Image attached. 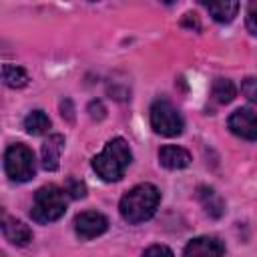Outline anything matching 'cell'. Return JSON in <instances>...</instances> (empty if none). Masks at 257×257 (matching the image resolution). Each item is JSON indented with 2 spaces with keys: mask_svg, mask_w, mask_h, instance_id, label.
Masks as SVG:
<instances>
[{
  "mask_svg": "<svg viewBox=\"0 0 257 257\" xmlns=\"http://www.w3.org/2000/svg\"><path fill=\"white\" fill-rule=\"evenodd\" d=\"M159 203H161L159 189L151 183H143L122 195V199L118 203V213L126 223L137 225V223L151 219L155 215Z\"/></svg>",
  "mask_w": 257,
  "mask_h": 257,
  "instance_id": "obj_1",
  "label": "cell"
},
{
  "mask_svg": "<svg viewBox=\"0 0 257 257\" xmlns=\"http://www.w3.org/2000/svg\"><path fill=\"white\" fill-rule=\"evenodd\" d=\"M131 161H133V153H131L126 141L116 137V139H110L104 145V149L92 159V171L102 181L114 183V181L122 179Z\"/></svg>",
  "mask_w": 257,
  "mask_h": 257,
  "instance_id": "obj_2",
  "label": "cell"
},
{
  "mask_svg": "<svg viewBox=\"0 0 257 257\" xmlns=\"http://www.w3.org/2000/svg\"><path fill=\"white\" fill-rule=\"evenodd\" d=\"M66 211V191L56 185H44L34 193L30 217L36 223H52Z\"/></svg>",
  "mask_w": 257,
  "mask_h": 257,
  "instance_id": "obj_3",
  "label": "cell"
},
{
  "mask_svg": "<svg viewBox=\"0 0 257 257\" xmlns=\"http://www.w3.org/2000/svg\"><path fill=\"white\" fill-rule=\"evenodd\" d=\"M4 171L6 175L16 181V183H26L36 175V161H34V153L22 145H10L4 153Z\"/></svg>",
  "mask_w": 257,
  "mask_h": 257,
  "instance_id": "obj_4",
  "label": "cell"
},
{
  "mask_svg": "<svg viewBox=\"0 0 257 257\" xmlns=\"http://www.w3.org/2000/svg\"><path fill=\"white\" fill-rule=\"evenodd\" d=\"M151 126L155 133L163 137H179L185 128V120L181 112L167 100V98H157L151 104Z\"/></svg>",
  "mask_w": 257,
  "mask_h": 257,
  "instance_id": "obj_5",
  "label": "cell"
},
{
  "mask_svg": "<svg viewBox=\"0 0 257 257\" xmlns=\"http://www.w3.org/2000/svg\"><path fill=\"white\" fill-rule=\"evenodd\" d=\"M227 126L233 135L245 141H257V112L251 108H237L227 118Z\"/></svg>",
  "mask_w": 257,
  "mask_h": 257,
  "instance_id": "obj_6",
  "label": "cell"
},
{
  "mask_svg": "<svg viewBox=\"0 0 257 257\" xmlns=\"http://www.w3.org/2000/svg\"><path fill=\"white\" fill-rule=\"evenodd\" d=\"M108 229V219L96 211H84L74 217V231L80 239H94Z\"/></svg>",
  "mask_w": 257,
  "mask_h": 257,
  "instance_id": "obj_7",
  "label": "cell"
},
{
  "mask_svg": "<svg viewBox=\"0 0 257 257\" xmlns=\"http://www.w3.org/2000/svg\"><path fill=\"white\" fill-rule=\"evenodd\" d=\"M2 233H4V239L12 245H18V247H24L32 241V231L28 225H24L22 221L14 219V217H8V215H2Z\"/></svg>",
  "mask_w": 257,
  "mask_h": 257,
  "instance_id": "obj_8",
  "label": "cell"
},
{
  "mask_svg": "<svg viewBox=\"0 0 257 257\" xmlns=\"http://www.w3.org/2000/svg\"><path fill=\"white\" fill-rule=\"evenodd\" d=\"M209 16L219 24H229L239 10V0H199Z\"/></svg>",
  "mask_w": 257,
  "mask_h": 257,
  "instance_id": "obj_9",
  "label": "cell"
},
{
  "mask_svg": "<svg viewBox=\"0 0 257 257\" xmlns=\"http://www.w3.org/2000/svg\"><path fill=\"white\" fill-rule=\"evenodd\" d=\"M64 149V137L62 135H50L40 149V159H42V169L46 171H56L60 165V153Z\"/></svg>",
  "mask_w": 257,
  "mask_h": 257,
  "instance_id": "obj_10",
  "label": "cell"
},
{
  "mask_svg": "<svg viewBox=\"0 0 257 257\" xmlns=\"http://www.w3.org/2000/svg\"><path fill=\"white\" fill-rule=\"evenodd\" d=\"M197 199H199L201 207L205 209V213H207L211 219L223 217V213H225V201L221 199V195H219L213 187L199 185V187H197Z\"/></svg>",
  "mask_w": 257,
  "mask_h": 257,
  "instance_id": "obj_11",
  "label": "cell"
},
{
  "mask_svg": "<svg viewBox=\"0 0 257 257\" xmlns=\"http://www.w3.org/2000/svg\"><path fill=\"white\" fill-rule=\"evenodd\" d=\"M185 255H223L225 253V245L211 235H203V237H195L187 243V247L183 249Z\"/></svg>",
  "mask_w": 257,
  "mask_h": 257,
  "instance_id": "obj_12",
  "label": "cell"
},
{
  "mask_svg": "<svg viewBox=\"0 0 257 257\" xmlns=\"http://www.w3.org/2000/svg\"><path fill=\"white\" fill-rule=\"evenodd\" d=\"M159 163L169 169V171H179L189 167L191 163V155L183 149V147H175V145H165L159 151Z\"/></svg>",
  "mask_w": 257,
  "mask_h": 257,
  "instance_id": "obj_13",
  "label": "cell"
},
{
  "mask_svg": "<svg viewBox=\"0 0 257 257\" xmlns=\"http://www.w3.org/2000/svg\"><path fill=\"white\" fill-rule=\"evenodd\" d=\"M28 74L22 66L16 64H2V82L10 88H22L28 84Z\"/></svg>",
  "mask_w": 257,
  "mask_h": 257,
  "instance_id": "obj_14",
  "label": "cell"
},
{
  "mask_svg": "<svg viewBox=\"0 0 257 257\" xmlns=\"http://www.w3.org/2000/svg\"><path fill=\"white\" fill-rule=\"evenodd\" d=\"M50 128V118L44 110H32L24 118V131L28 135H44Z\"/></svg>",
  "mask_w": 257,
  "mask_h": 257,
  "instance_id": "obj_15",
  "label": "cell"
},
{
  "mask_svg": "<svg viewBox=\"0 0 257 257\" xmlns=\"http://www.w3.org/2000/svg\"><path fill=\"white\" fill-rule=\"evenodd\" d=\"M213 100L219 104H229L235 98V84L229 78H215L213 88H211Z\"/></svg>",
  "mask_w": 257,
  "mask_h": 257,
  "instance_id": "obj_16",
  "label": "cell"
},
{
  "mask_svg": "<svg viewBox=\"0 0 257 257\" xmlns=\"http://www.w3.org/2000/svg\"><path fill=\"white\" fill-rule=\"evenodd\" d=\"M64 191H66V195L72 197V199H82V197H86V185H84L82 181L74 179V177H68V179H66Z\"/></svg>",
  "mask_w": 257,
  "mask_h": 257,
  "instance_id": "obj_17",
  "label": "cell"
},
{
  "mask_svg": "<svg viewBox=\"0 0 257 257\" xmlns=\"http://www.w3.org/2000/svg\"><path fill=\"white\" fill-rule=\"evenodd\" d=\"M245 24H247V30H249L253 36H257V0H249Z\"/></svg>",
  "mask_w": 257,
  "mask_h": 257,
  "instance_id": "obj_18",
  "label": "cell"
},
{
  "mask_svg": "<svg viewBox=\"0 0 257 257\" xmlns=\"http://www.w3.org/2000/svg\"><path fill=\"white\" fill-rule=\"evenodd\" d=\"M241 90H243V94H245L249 100L257 102V78H255V76H247V78L243 80V84H241Z\"/></svg>",
  "mask_w": 257,
  "mask_h": 257,
  "instance_id": "obj_19",
  "label": "cell"
},
{
  "mask_svg": "<svg viewBox=\"0 0 257 257\" xmlns=\"http://www.w3.org/2000/svg\"><path fill=\"white\" fill-rule=\"evenodd\" d=\"M88 114H90L92 120H102L106 116V108L100 100H90L88 102Z\"/></svg>",
  "mask_w": 257,
  "mask_h": 257,
  "instance_id": "obj_20",
  "label": "cell"
},
{
  "mask_svg": "<svg viewBox=\"0 0 257 257\" xmlns=\"http://www.w3.org/2000/svg\"><path fill=\"white\" fill-rule=\"evenodd\" d=\"M60 114L62 118H66L68 122H74V108H72V100L70 98H64L60 102Z\"/></svg>",
  "mask_w": 257,
  "mask_h": 257,
  "instance_id": "obj_21",
  "label": "cell"
},
{
  "mask_svg": "<svg viewBox=\"0 0 257 257\" xmlns=\"http://www.w3.org/2000/svg\"><path fill=\"white\" fill-rule=\"evenodd\" d=\"M181 26L191 28V30H201V24L197 20V14H185L183 20H181Z\"/></svg>",
  "mask_w": 257,
  "mask_h": 257,
  "instance_id": "obj_22",
  "label": "cell"
},
{
  "mask_svg": "<svg viewBox=\"0 0 257 257\" xmlns=\"http://www.w3.org/2000/svg\"><path fill=\"white\" fill-rule=\"evenodd\" d=\"M145 255H173V251L169 249V247H165V245H151V247H147L145 251H143Z\"/></svg>",
  "mask_w": 257,
  "mask_h": 257,
  "instance_id": "obj_23",
  "label": "cell"
},
{
  "mask_svg": "<svg viewBox=\"0 0 257 257\" xmlns=\"http://www.w3.org/2000/svg\"><path fill=\"white\" fill-rule=\"evenodd\" d=\"M163 2H165V4H173L175 0H163Z\"/></svg>",
  "mask_w": 257,
  "mask_h": 257,
  "instance_id": "obj_24",
  "label": "cell"
},
{
  "mask_svg": "<svg viewBox=\"0 0 257 257\" xmlns=\"http://www.w3.org/2000/svg\"><path fill=\"white\" fill-rule=\"evenodd\" d=\"M90 2H96V0H90Z\"/></svg>",
  "mask_w": 257,
  "mask_h": 257,
  "instance_id": "obj_25",
  "label": "cell"
}]
</instances>
